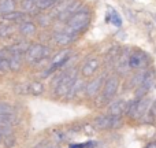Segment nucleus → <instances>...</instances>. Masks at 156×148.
Listing matches in <instances>:
<instances>
[{
  "label": "nucleus",
  "instance_id": "nucleus-1",
  "mask_svg": "<svg viewBox=\"0 0 156 148\" xmlns=\"http://www.w3.org/2000/svg\"><path fill=\"white\" fill-rule=\"evenodd\" d=\"M151 100L147 96L143 97V99H134L132 102H127L126 114L133 119H141L151 110Z\"/></svg>",
  "mask_w": 156,
  "mask_h": 148
},
{
  "label": "nucleus",
  "instance_id": "nucleus-2",
  "mask_svg": "<svg viewBox=\"0 0 156 148\" xmlns=\"http://www.w3.org/2000/svg\"><path fill=\"white\" fill-rule=\"evenodd\" d=\"M89 21H90V13L88 10H80L67 21V30L77 34L88 26Z\"/></svg>",
  "mask_w": 156,
  "mask_h": 148
},
{
  "label": "nucleus",
  "instance_id": "nucleus-3",
  "mask_svg": "<svg viewBox=\"0 0 156 148\" xmlns=\"http://www.w3.org/2000/svg\"><path fill=\"white\" fill-rule=\"evenodd\" d=\"M151 65V56L141 49H133L129 58V69L130 70H144Z\"/></svg>",
  "mask_w": 156,
  "mask_h": 148
},
{
  "label": "nucleus",
  "instance_id": "nucleus-4",
  "mask_svg": "<svg viewBox=\"0 0 156 148\" xmlns=\"http://www.w3.org/2000/svg\"><path fill=\"white\" fill-rule=\"evenodd\" d=\"M48 55H49V48L40 45V44H33L26 52V60L29 63H37L41 62L43 59H47Z\"/></svg>",
  "mask_w": 156,
  "mask_h": 148
},
{
  "label": "nucleus",
  "instance_id": "nucleus-5",
  "mask_svg": "<svg viewBox=\"0 0 156 148\" xmlns=\"http://www.w3.org/2000/svg\"><path fill=\"white\" fill-rule=\"evenodd\" d=\"M122 125V117H114V115H100L94 121V126L100 130H107L114 129V128H119Z\"/></svg>",
  "mask_w": 156,
  "mask_h": 148
},
{
  "label": "nucleus",
  "instance_id": "nucleus-6",
  "mask_svg": "<svg viewBox=\"0 0 156 148\" xmlns=\"http://www.w3.org/2000/svg\"><path fill=\"white\" fill-rule=\"evenodd\" d=\"M76 80H77V75L74 73H65L62 77H59L56 89H55L58 96H67L69 92H70L71 85L74 84Z\"/></svg>",
  "mask_w": 156,
  "mask_h": 148
},
{
  "label": "nucleus",
  "instance_id": "nucleus-7",
  "mask_svg": "<svg viewBox=\"0 0 156 148\" xmlns=\"http://www.w3.org/2000/svg\"><path fill=\"white\" fill-rule=\"evenodd\" d=\"M155 84H156V73L152 70V69H148L145 78H144V81H143V84H141V85L137 88L136 99H143V97H145L147 92L151 91V89L155 86Z\"/></svg>",
  "mask_w": 156,
  "mask_h": 148
},
{
  "label": "nucleus",
  "instance_id": "nucleus-8",
  "mask_svg": "<svg viewBox=\"0 0 156 148\" xmlns=\"http://www.w3.org/2000/svg\"><path fill=\"white\" fill-rule=\"evenodd\" d=\"M118 88H119V77L118 75H111L105 80L104 82V89H103V93L101 96L105 99V102L111 100L114 96L116 95L118 92Z\"/></svg>",
  "mask_w": 156,
  "mask_h": 148
},
{
  "label": "nucleus",
  "instance_id": "nucleus-9",
  "mask_svg": "<svg viewBox=\"0 0 156 148\" xmlns=\"http://www.w3.org/2000/svg\"><path fill=\"white\" fill-rule=\"evenodd\" d=\"M105 80H107V78H105V75H100V77L94 78L93 81H90V82L85 86V95L88 97L96 96V95L100 92V89H101L103 84L105 82Z\"/></svg>",
  "mask_w": 156,
  "mask_h": 148
},
{
  "label": "nucleus",
  "instance_id": "nucleus-10",
  "mask_svg": "<svg viewBox=\"0 0 156 148\" xmlns=\"http://www.w3.org/2000/svg\"><path fill=\"white\" fill-rule=\"evenodd\" d=\"M99 66H100V62L97 58H90L88 59L85 63H83L82 69H81V73H82L83 77H90L99 70Z\"/></svg>",
  "mask_w": 156,
  "mask_h": 148
},
{
  "label": "nucleus",
  "instance_id": "nucleus-11",
  "mask_svg": "<svg viewBox=\"0 0 156 148\" xmlns=\"http://www.w3.org/2000/svg\"><path fill=\"white\" fill-rule=\"evenodd\" d=\"M126 110H127V102H125V100H116V102L110 104L108 114L114 117H122L123 114H126Z\"/></svg>",
  "mask_w": 156,
  "mask_h": 148
},
{
  "label": "nucleus",
  "instance_id": "nucleus-12",
  "mask_svg": "<svg viewBox=\"0 0 156 148\" xmlns=\"http://www.w3.org/2000/svg\"><path fill=\"white\" fill-rule=\"evenodd\" d=\"M76 36H77V34L71 33L70 30H66V32L58 33V34L55 36V41H56L59 45H67V44H70L71 41L76 38Z\"/></svg>",
  "mask_w": 156,
  "mask_h": 148
},
{
  "label": "nucleus",
  "instance_id": "nucleus-13",
  "mask_svg": "<svg viewBox=\"0 0 156 148\" xmlns=\"http://www.w3.org/2000/svg\"><path fill=\"white\" fill-rule=\"evenodd\" d=\"M121 51H122V48H119V47H112V48H110L107 55H105V60L110 63H116L119 59V55H121Z\"/></svg>",
  "mask_w": 156,
  "mask_h": 148
},
{
  "label": "nucleus",
  "instance_id": "nucleus-14",
  "mask_svg": "<svg viewBox=\"0 0 156 148\" xmlns=\"http://www.w3.org/2000/svg\"><path fill=\"white\" fill-rule=\"evenodd\" d=\"M22 66V55L21 54H12L11 52L10 58V67L12 71H18Z\"/></svg>",
  "mask_w": 156,
  "mask_h": 148
},
{
  "label": "nucleus",
  "instance_id": "nucleus-15",
  "mask_svg": "<svg viewBox=\"0 0 156 148\" xmlns=\"http://www.w3.org/2000/svg\"><path fill=\"white\" fill-rule=\"evenodd\" d=\"M19 30L23 36H33L36 33V25L33 22H23L19 26Z\"/></svg>",
  "mask_w": 156,
  "mask_h": 148
},
{
  "label": "nucleus",
  "instance_id": "nucleus-16",
  "mask_svg": "<svg viewBox=\"0 0 156 148\" xmlns=\"http://www.w3.org/2000/svg\"><path fill=\"white\" fill-rule=\"evenodd\" d=\"M15 8V2L14 0H0V13L7 14L14 11Z\"/></svg>",
  "mask_w": 156,
  "mask_h": 148
},
{
  "label": "nucleus",
  "instance_id": "nucleus-17",
  "mask_svg": "<svg viewBox=\"0 0 156 148\" xmlns=\"http://www.w3.org/2000/svg\"><path fill=\"white\" fill-rule=\"evenodd\" d=\"M82 88H83V81L80 80V78H77V80L74 81V84L71 85L70 92H69L67 97H74V96H76V95L78 93V92L82 91Z\"/></svg>",
  "mask_w": 156,
  "mask_h": 148
},
{
  "label": "nucleus",
  "instance_id": "nucleus-18",
  "mask_svg": "<svg viewBox=\"0 0 156 148\" xmlns=\"http://www.w3.org/2000/svg\"><path fill=\"white\" fill-rule=\"evenodd\" d=\"M44 92V85L38 81H34V82L29 84V93L33 95H41Z\"/></svg>",
  "mask_w": 156,
  "mask_h": 148
},
{
  "label": "nucleus",
  "instance_id": "nucleus-19",
  "mask_svg": "<svg viewBox=\"0 0 156 148\" xmlns=\"http://www.w3.org/2000/svg\"><path fill=\"white\" fill-rule=\"evenodd\" d=\"M22 16H23V14L19 13V11H11V13L3 14L2 19H4V21H19Z\"/></svg>",
  "mask_w": 156,
  "mask_h": 148
},
{
  "label": "nucleus",
  "instance_id": "nucleus-20",
  "mask_svg": "<svg viewBox=\"0 0 156 148\" xmlns=\"http://www.w3.org/2000/svg\"><path fill=\"white\" fill-rule=\"evenodd\" d=\"M110 11H111V14H110V16H108L107 19L112 22L116 27H121L122 26V19H121V16H119V14L116 13L115 10H110Z\"/></svg>",
  "mask_w": 156,
  "mask_h": 148
},
{
  "label": "nucleus",
  "instance_id": "nucleus-21",
  "mask_svg": "<svg viewBox=\"0 0 156 148\" xmlns=\"http://www.w3.org/2000/svg\"><path fill=\"white\" fill-rule=\"evenodd\" d=\"M37 2H38V0H23L22 7H23L26 11L32 13V11H34L36 8H37Z\"/></svg>",
  "mask_w": 156,
  "mask_h": 148
},
{
  "label": "nucleus",
  "instance_id": "nucleus-22",
  "mask_svg": "<svg viewBox=\"0 0 156 148\" xmlns=\"http://www.w3.org/2000/svg\"><path fill=\"white\" fill-rule=\"evenodd\" d=\"M55 5V0H38L37 2V10H47V8Z\"/></svg>",
  "mask_w": 156,
  "mask_h": 148
},
{
  "label": "nucleus",
  "instance_id": "nucleus-23",
  "mask_svg": "<svg viewBox=\"0 0 156 148\" xmlns=\"http://www.w3.org/2000/svg\"><path fill=\"white\" fill-rule=\"evenodd\" d=\"M14 114V107L7 103H0V115H8Z\"/></svg>",
  "mask_w": 156,
  "mask_h": 148
},
{
  "label": "nucleus",
  "instance_id": "nucleus-24",
  "mask_svg": "<svg viewBox=\"0 0 156 148\" xmlns=\"http://www.w3.org/2000/svg\"><path fill=\"white\" fill-rule=\"evenodd\" d=\"M10 70H11L10 60L4 59V58H0V73H7V71H10Z\"/></svg>",
  "mask_w": 156,
  "mask_h": 148
},
{
  "label": "nucleus",
  "instance_id": "nucleus-25",
  "mask_svg": "<svg viewBox=\"0 0 156 148\" xmlns=\"http://www.w3.org/2000/svg\"><path fill=\"white\" fill-rule=\"evenodd\" d=\"M3 143H4V146L7 148H11L15 146V136L11 133V135L8 136H4V139H3Z\"/></svg>",
  "mask_w": 156,
  "mask_h": 148
},
{
  "label": "nucleus",
  "instance_id": "nucleus-26",
  "mask_svg": "<svg viewBox=\"0 0 156 148\" xmlns=\"http://www.w3.org/2000/svg\"><path fill=\"white\" fill-rule=\"evenodd\" d=\"M12 26H0V38H5L12 33Z\"/></svg>",
  "mask_w": 156,
  "mask_h": 148
},
{
  "label": "nucleus",
  "instance_id": "nucleus-27",
  "mask_svg": "<svg viewBox=\"0 0 156 148\" xmlns=\"http://www.w3.org/2000/svg\"><path fill=\"white\" fill-rule=\"evenodd\" d=\"M149 111H151V113L154 114V115H156V100L151 104V110H149Z\"/></svg>",
  "mask_w": 156,
  "mask_h": 148
},
{
  "label": "nucleus",
  "instance_id": "nucleus-28",
  "mask_svg": "<svg viewBox=\"0 0 156 148\" xmlns=\"http://www.w3.org/2000/svg\"><path fill=\"white\" fill-rule=\"evenodd\" d=\"M144 148H156V140L155 141H151L149 144H147V147H144Z\"/></svg>",
  "mask_w": 156,
  "mask_h": 148
},
{
  "label": "nucleus",
  "instance_id": "nucleus-29",
  "mask_svg": "<svg viewBox=\"0 0 156 148\" xmlns=\"http://www.w3.org/2000/svg\"><path fill=\"white\" fill-rule=\"evenodd\" d=\"M2 141H3V135L0 133V143H2Z\"/></svg>",
  "mask_w": 156,
  "mask_h": 148
},
{
  "label": "nucleus",
  "instance_id": "nucleus-30",
  "mask_svg": "<svg viewBox=\"0 0 156 148\" xmlns=\"http://www.w3.org/2000/svg\"><path fill=\"white\" fill-rule=\"evenodd\" d=\"M154 19H155V21H156V14H154Z\"/></svg>",
  "mask_w": 156,
  "mask_h": 148
}]
</instances>
